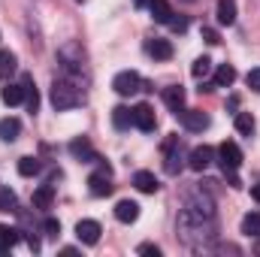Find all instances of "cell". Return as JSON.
I'll list each match as a JSON object with an SVG mask.
<instances>
[{
  "label": "cell",
  "instance_id": "6da1fadb",
  "mask_svg": "<svg viewBox=\"0 0 260 257\" xmlns=\"http://www.w3.org/2000/svg\"><path fill=\"white\" fill-rule=\"evenodd\" d=\"M212 230H215V203L206 194L194 191L179 212V233L185 242H194L197 236L200 239L212 236Z\"/></svg>",
  "mask_w": 260,
  "mask_h": 257
},
{
  "label": "cell",
  "instance_id": "7a4b0ae2",
  "mask_svg": "<svg viewBox=\"0 0 260 257\" xmlns=\"http://www.w3.org/2000/svg\"><path fill=\"white\" fill-rule=\"evenodd\" d=\"M82 100H85V94H82V88L76 85V79H55V82H52V106H55L58 112H67V109L82 106Z\"/></svg>",
  "mask_w": 260,
  "mask_h": 257
},
{
  "label": "cell",
  "instance_id": "3957f363",
  "mask_svg": "<svg viewBox=\"0 0 260 257\" xmlns=\"http://www.w3.org/2000/svg\"><path fill=\"white\" fill-rule=\"evenodd\" d=\"M58 61L64 67L67 79H76V76L82 73V64H85V52H82L79 43H67V46L58 49Z\"/></svg>",
  "mask_w": 260,
  "mask_h": 257
},
{
  "label": "cell",
  "instance_id": "277c9868",
  "mask_svg": "<svg viewBox=\"0 0 260 257\" xmlns=\"http://www.w3.org/2000/svg\"><path fill=\"white\" fill-rule=\"evenodd\" d=\"M164 154H167V160H164V170L170 173V176H179L182 173V167H185V151H182V139L173 133L167 142H164Z\"/></svg>",
  "mask_w": 260,
  "mask_h": 257
},
{
  "label": "cell",
  "instance_id": "5b68a950",
  "mask_svg": "<svg viewBox=\"0 0 260 257\" xmlns=\"http://www.w3.org/2000/svg\"><path fill=\"white\" fill-rule=\"evenodd\" d=\"M218 164H221V170L224 173H236L239 167H242V151H239V145L236 142H230V139H224L221 145H218Z\"/></svg>",
  "mask_w": 260,
  "mask_h": 257
},
{
  "label": "cell",
  "instance_id": "8992f818",
  "mask_svg": "<svg viewBox=\"0 0 260 257\" xmlns=\"http://www.w3.org/2000/svg\"><path fill=\"white\" fill-rule=\"evenodd\" d=\"M88 191L94 194V197H109V194L115 191V185H112V167L109 164H100V173L88 176Z\"/></svg>",
  "mask_w": 260,
  "mask_h": 257
},
{
  "label": "cell",
  "instance_id": "52a82bcc",
  "mask_svg": "<svg viewBox=\"0 0 260 257\" xmlns=\"http://www.w3.org/2000/svg\"><path fill=\"white\" fill-rule=\"evenodd\" d=\"M176 118L182 121V127L191 130V133H203V130L212 124V118H209L203 109H179V112H176Z\"/></svg>",
  "mask_w": 260,
  "mask_h": 257
},
{
  "label": "cell",
  "instance_id": "ba28073f",
  "mask_svg": "<svg viewBox=\"0 0 260 257\" xmlns=\"http://www.w3.org/2000/svg\"><path fill=\"white\" fill-rule=\"evenodd\" d=\"M112 88H115L121 97H130V94L142 91V76H139L136 70H124V73H118V76L112 79Z\"/></svg>",
  "mask_w": 260,
  "mask_h": 257
},
{
  "label": "cell",
  "instance_id": "9c48e42d",
  "mask_svg": "<svg viewBox=\"0 0 260 257\" xmlns=\"http://www.w3.org/2000/svg\"><path fill=\"white\" fill-rule=\"evenodd\" d=\"M67 148H70V154H73L76 160H82V164H97V160H100V154L94 151V145H91L85 136H76Z\"/></svg>",
  "mask_w": 260,
  "mask_h": 257
},
{
  "label": "cell",
  "instance_id": "30bf717a",
  "mask_svg": "<svg viewBox=\"0 0 260 257\" xmlns=\"http://www.w3.org/2000/svg\"><path fill=\"white\" fill-rule=\"evenodd\" d=\"M133 124L142 130V133H151L157 127V118H154V109L148 103H136L133 106Z\"/></svg>",
  "mask_w": 260,
  "mask_h": 257
},
{
  "label": "cell",
  "instance_id": "8fae6325",
  "mask_svg": "<svg viewBox=\"0 0 260 257\" xmlns=\"http://www.w3.org/2000/svg\"><path fill=\"white\" fill-rule=\"evenodd\" d=\"M100 233H103V227L97 221H91V218H85V221L76 224V236H79L82 245H97L100 242Z\"/></svg>",
  "mask_w": 260,
  "mask_h": 257
},
{
  "label": "cell",
  "instance_id": "7c38bea8",
  "mask_svg": "<svg viewBox=\"0 0 260 257\" xmlns=\"http://www.w3.org/2000/svg\"><path fill=\"white\" fill-rule=\"evenodd\" d=\"M215 160V151L209 148V145H197L191 148V154H188V167L197 170V173H203V170H209V164Z\"/></svg>",
  "mask_w": 260,
  "mask_h": 257
},
{
  "label": "cell",
  "instance_id": "4fadbf2b",
  "mask_svg": "<svg viewBox=\"0 0 260 257\" xmlns=\"http://www.w3.org/2000/svg\"><path fill=\"white\" fill-rule=\"evenodd\" d=\"M145 52H148V58H154V61H170V58H173V43L164 40V37H154V40L145 43Z\"/></svg>",
  "mask_w": 260,
  "mask_h": 257
},
{
  "label": "cell",
  "instance_id": "5bb4252c",
  "mask_svg": "<svg viewBox=\"0 0 260 257\" xmlns=\"http://www.w3.org/2000/svg\"><path fill=\"white\" fill-rule=\"evenodd\" d=\"M21 91H24V103H27V112L37 115L40 112V94H37V85H34V76H21Z\"/></svg>",
  "mask_w": 260,
  "mask_h": 257
},
{
  "label": "cell",
  "instance_id": "9a60e30c",
  "mask_svg": "<svg viewBox=\"0 0 260 257\" xmlns=\"http://www.w3.org/2000/svg\"><path fill=\"white\" fill-rule=\"evenodd\" d=\"M133 185H136V191H142V194H157V191H160L157 176H154V173H148V170H139V173L133 176Z\"/></svg>",
  "mask_w": 260,
  "mask_h": 257
},
{
  "label": "cell",
  "instance_id": "2e32d148",
  "mask_svg": "<svg viewBox=\"0 0 260 257\" xmlns=\"http://www.w3.org/2000/svg\"><path fill=\"white\" fill-rule=\"evenodd\" d=\"M115 218H118L121 224H133V221L139 218V203H133V200H118V203H115Z\"/></svg>",
  "mask_w": 260,
  "mask_h": 257
},
{
  "label": "cell",
  "instance_id": "e0dca14e",
  "mask_svg": "<svg viewBox=\"0 0 260 257\" xmlns=\"http://www.w3.org/2000/svg\"><path fill=\"white\" fill-rule=\"evenodd\" d=\"M164 103H167L173 112L185 109V88H182V85H170V88H164Z\"/></svg>",
  "mask_w": 260,
  "mask_h": 257
},
{
  "label": "cell",
  "instance_id": "ac0fdd59",
  "mask_svg": "<svg viewBox=\"0 0 260 257\" xmlns=\"http://www.w3.org/2000/svg\"><path fill=\"white\" fill-rule=\"evenodd\" d=\"M148 12L157 24H170V18H173V6L167 0H148Z\"/></svg>",
  "mask_w": 260,
  "mask_h": 257
},
{
  "label": "cell",
  "instance_id": "d6986e66",
  "mask_svg": "<svg viewBox=\"0 0 260 257\" xmlns=\"http://www.w3.org/2000/svg\"><path fill=\"white\" fill-rule=\"evenodd\" d=\"M218 24H224V27H230V24H236V0H218Z\"/></svg>",
  "mask_w": 260,
  "mask_h": 257
},
{
  "label": "cell",
  "instance_id": "ffe728a7",
  "mask_svg": "<svg viewBox=\"0 0 260 257\" xmlns=\"http://www.w3.org/2000/svg\"><path fill=\"white\" fill-rule=\"evenodd\" d=\"M18 239H21V230H15L9 224H0V254H6Z\"/></svg>",
  "mask_w": 260,
  "mask_h": 257
},
{
  "label": "cell",
  "instance_id": "44dd1931",
  "mask_svg": "<svg viewBox=\"0 0 260 257\" xmlns=\"http://www.w3.org/2000/svg\"><path fill=\"white\" fill-rule=\"evenodd\" d=\"M130 124H133V109H130V106H115V109H112V127L130 130Z\"/></svg>",
  "mask_w": 260,
  "mask_h": 257
},
{
  "label": "cell",
  "instance_id": "7402d4cb",
  "mask_svg": "<svg viewBox=\"0 0 260 257\" xmlns=\"http://www.w3.org/2000/svg\"><path fill=\"white\" fill-rule=\"evenodd\" d=\"M52 203H55V188L52 185H40L34 191V209H52Z\"/></svg>",
  "mask_w": 260,
  "mask_h": 257
},
{
  "label": "cell",
  "instance_id": "603a6c76",
  "mask_svg": "<svg viewBox=\"0 0 260 257\" xmlns=\"http://www.w3.org/2000/svg\"><path fill=\"white\" fill-rule=\"evenodd\" d=\"M18 133H21V121L18 118H3L0 121V139L3 142H15Z\"/></svg>",
  "mask_w": 260,
  "mask_h": 257
},
{
  "label": "cell",
  "instance_id": "cb8c5ba5",
  "mask_svg": "<svg viewBox=\"0 0 260 257\" xmlns=\"http://www.w3.org/2000/svg\"><path fill=\"white\" fill-rule=\"evenodd\" d=\"M15 67H18V58H15L9 49H0V82L9 79V76L15 73Z\"/></svg>",
  "mask_w": 260,
  "mask_h": 257
},
{
  "label": "cell",
  "instance_id": "d4e9b609",
  "mask_svg": "<svg viewBox=\"0 0 260 257\" xmlns=\"http://www.w3.org/2000/svg\"><path fill=\"white\" fill-rule=\"evenodd\" d=\"M233 82H236V70L230 64H221L215 70V88H230Z\"/></svg>",
  "mask_w": 260,
  "mask_h": 257
},
{
  "label": "cell",
  "instance_id": "484cf974",
  "mask_svg": "<svg viewBox=\"0 0 260 257\" xmlns=\"http://www.w3.org/2000/svg\"><path fill=\"white\" fill-rule=\"evenodd\" d=\"M242 233L248 239H260V212H248L242 218Z\"/></svg>",
  "mask_w": 260,
  "mask_h": 257
},
{
  "label": "cell",
  "instance_id": "4316f807",
  "mask_svg": "<svg viewBox=\"0 0 260 257\" xmlns=\"http://www.w3.org/2000/svg\"><path fill=\"white\" fill-rule=\"evenodd\" d=\"M0 100H3L6 106H18V103H24V91H21V85H6V88L0 91Z\"/></svg>",
  "mask_w": 260,
  "mask_h": 257
},
{
  "label": "cell",
  "instance_id": "83f0119b",
  "mask_svg": "<svg viewBox=\"0 0 260 257\" xmlns=\"http://www.w3.org/2000/svg\"><path fill=\"white\" fill-rule=\"evenodd\" d=\"M254 127H257V124H254V115H251V112H236V130H239L242 136H251Z\"/></svg>",
  "mask_w": 260,
  "mask_h": 257
},
{
  "label": "cell",
  "instance_id": "f1b7e54d",
  "mask_svg": "<svg viewBox=\"0 0 260 257\" xmlns=\"http://www.w3.org/2000/svg\"><path fill=\"white\" fill-rule=\"evenodd\" d=\"M18 173L27 176V179L37 176V173H40V160H37V157H18Z\"/></svg>",
  "mask_w": 260,
  "mask_h": 257
},
{
  "label": "cell",
  "instance_id": "f546056e",
  "mask_svg": "<svg viewBox=\"0 0 260 257\" xmlns=\"http://www.w3.org/2000/svg\"><path fill=\"white\" fill-rule=\"evenodd\" d=\"M15 206H18L15 194L9 191V188H0V212H15Z\"/></svg>",
  "mask_w": 260,
  "mask_h": 257
},
{
  "label": "cell",
  "instance_id": "4dcf8cb0",
  "mask_svg": "<svg viewBox=\"0 0 260 257\" xmlns=\"http://www.w3.org/2000/svg\"><path fill=\"white\" fill-rule=\"evenodd\" d=\"M191 73H194V79H206L209 73H212V61L203 55V58H197L194 61V67H191Z\"/></svg>",
  "mask_w": 260,
  "mask_h": 257
},
{
  "label": "cell",
  "instance_id": "1f68e13d",
  "mask_svg": "<svg viewBox=\"0 0 260 257\" xmlns=\"http://www.w3.org/2000/svg\"><path fill=\"white\" fill-rule=\"evenodd\" d=\"M43 230H46L49 239H58V236H61V221H58V218H46V221H43Z\"/></svg>",
  "mask_w": 260,
  "mask_h": 257
},
{
  "label": "cell",
  "instance_id": "d6a6232c",
  "mask_svg": "<svg viewBox=\"0 0 260 257\" xmlns=\"http://www.w3.org/2000/svg\"><path fill=\"white\" fill-rule=\"evenodd\" d=\"M245 82H248V88H251V91H257V94H260V67H254V70H248Z\"/></svg>",
  "mask_w": 260,
  "mask_h": 257
},
{
  "label": "cell",
  "instance_id": "836d02e7",
  "mask_svg": "<svg viewBox=\"0 0 260 257\" xmlns=\"http://www.w3.org/2000/svg\"><path fill=\"white\" fill-rule=\"evenodd\" d=\"M203 40H206L209 46H218V43H221V37H218L215 27H203Z\"/></svg>",
  "mask_w": 260,
  "mask_h": 257
},
{
  "label": "cell",
  "instance_id": "e575fe53",
  "mask_svg": "<svg viewBox=\"0 0 260 257\" xmlns=\"http://www.w3.org/2000/svg\"><path fill=\"white\" fill-rule=\"evenodd\" d=\"M136 251H139V254H145V257H160V248H157V245H151V242H145V245H139Z\"/></svg>",
  "mask_w": 260,
  "mask_h": 257
},
{
  "label": "cell",
  "instance_id": "d590c367",
  "mask_svg": "<svg viewBox=\"0 0 260 257\" xmlns=\"http://www.w3.org/2000/svg\"><path fill=\"white\" fill-rule=\"evenodd\" d=\"M170 27H173V30H185L188 21H185V18H170Z\"/></svg>",
  "mask_w": 260,
  "mask_h": 257
},
{
  "label": "cell",
  "instance_id": "8d00e7d4",
  "mask_svg": "<svg viewBox=\"0 0 260 257\" xmlns=\"http://www.w3.org/2000/svg\"><path fill=\"white\" fill-rule=\"evenodd\" d=\"M251 197H254V200H257V203H260V182H257V185H254V188H251Z\"/></svg>",
  "mask_w": 260,
  "mask_h": 257
},
{
  "label": "cell",
  "instance_id": "74e56055",
  "mask_svg": "<svg viewBox=\"0 0 260 257\" xmlns=\"http://www.w3.org/2000/svg\"><path fill=\"white\" fill-rule=\"evenodd\" d=\"M133 6H136V9H142V6H148V0H133Z\"/></svg>",
  "mask_w": 260,
  "mask_h": 257
},
{
  "label": "cell",
  "instance_id": "f35d334b",
  "mask_svg": "<svg viewBox=\"0 0 260 257\" xmlns=\"http://www.w3.org/2000/svg\"><path fill=\"white\" fill-rule=\"evenodd\" d=\"M185 3H194V0H185Z\"/></svg>",
  "mask_w": 260,
  "mask_h": 257
},
{
  "label": "cell",
  "instance_id": "ab89813d",
  "mask_svg": "<svg viewBox=\"0 0 260 257\" xmlns=\"http://www.w3.org/2000/svg\"><path fill=\"white\" fill-rule=\"evenodd\" d=\"M79 3H85V0H79Z\"/></svg>",
  "mask_w": 260,
  "mask_h": 257
}]
</instances>
